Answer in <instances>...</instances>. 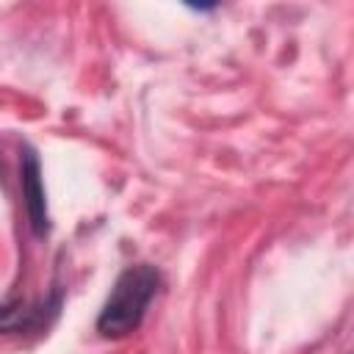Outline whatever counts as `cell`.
<instances>
[{
    "instance_id": "3957f363",
    "label": "cell",
    "mask_w": 354,
    "mask_h": 354,
    "mask_svg": "<svg viewBox=\"0 0 354 354\" xmlns=\"http://www.w3.org/2000/svg\"><path fill=\"white\" fill-rule=\"evenodd\" d=\"M64 290L55 285L53 293L36 304H3L0 307V335H17V332H36L50 326L61 313Z\"/></svg>"
},
{
    "instance_id": "7a4b0ae2",
    "label": "cell",
    "mask_w": 354,
    "mask_h": 354,
    "mask_svg": "<svg viewBox=\"0 0 354 354\" xmlns=\"http://www.w3.org/2000/svg\"><path fill=\"white\" fill-rule=\"evenodd\" d=\"M19 183H22L28 224L36 238H44L50 232L47 191H44V174H41V158L30 144H22V152H19Z\"/></svg>"
},
{
    "instance_id": "6da1fadb",
    "label": "cell",
    "mask_w": 354,
    "mask_h": 354,
    "mask_svg": "<svg viewBox=\"0 0 354 354\" xmlns=\"http://www.w3.org/2000/svg\"><path fill=\"white\" fill-rule=\"evenodd\" d=\"M163 285V277L155 266L149 263H133L127 268L119 271V277L111 285V293L97 315V335L108 337V340H119L133 335L144 318L147 310L152 304V299L158 296Z\"/></svg>"
}]
</instances>
